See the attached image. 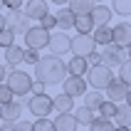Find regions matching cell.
<instances>
[{
    "mask_svg": "<svg viewBox=\"0 0 131 131\" xmlns=\"http://www.w3.org/2000/svg\"><path fill=\"white\" fill-rule=\"evenodd\" d=\"M64 77H67V62L59 54L40 57V62L35 64V79L45 82L47 87H59Z\"/></svg>",
    "mask_w": 131,
    "mask_h": 131,
    "instance_id": "6da1fadb",
    "label": "cell"
},
{
    "mask_svg": "<svg viewBox=\"0 0 131 131\" xmlns=\"http://www.w3.org/2000/svg\"><path fill=\"white\" fill-rule=\"evenodd\" d=\"M84 77H87V84L92 89H106V84H109L111 79H114V69H111L109 64H92L87 69V74H84Z\"/></svg>",
    "mask_w": 131,
    "mask_h": 131,
    "instance_id": "7a4b0ae2",
    "label": "cell"
},
{
    "mask_svg": "<svg viewBox=\"0 0 131 131\" xmlns=\"http://www.w3.org/2000/svg\"><path fill=\"white\" fill-rule=\"evenodd\" d=\"M32 74L22 72V69H13V72L5 77V84L13 89L15 96H22V94H30V89H32Z\"/></svg>",
    "mask_w": 131,
    "mask_h": 131,
    "instance_id": "3957f363",
    "label": "cell"
},
{
    "mask_svg": "<svg viewBox=\"0 0 131 131\" xmlns=\"http://www.w3.org/2000/svg\"><path fill=\"white\" fill-rule=\"evenodd\" d=\"M94 50H96V42H94V37H92V32H77V35L72 37V45H69V52H72V54L87 57V54H92Z\"/></svg>",
    "mask_w": 131,
    "mask_h": 131,
    "instance_id": "277c9868",
    "label": "cell"
},
{
    "mask_svg": "<svg viewBox=\"0 0 131 131\" xmlns=\"http://www.w3.org/2000/svg\"><path fill=\"white\" fill-rule=\"evenodd\" d=\"M50 42V30H45L42 25H32L25 30V47H35V50H45Z\"/></svg>",
    "mask_w": 131,
    "mask_h": 131,
    "instance_id": "5b68a950",
    "label": "cell"
},
{
    "mask_svg": "<svg viewBox=\"0 0 131 131\" xmlns=\"http://www.w3.org/2000/svg\"><path fill=\"white\" fill-rule=\"evenodd\" d=\"M99 54H102V62H104V64H109V67H119V64H121V62H124L126 57H129L126 47H119L116 42L104 45V50L99 52Z\"/></svg>",
    "mask_w": 131,
    "mask_h": 131,
    "instance_id": "8992f818",
    "label": "cell"
},
{
    "mask_svg": "<svg viewBox=\"0 0 131 131\" xmlns=\"http://www.w3.org/2000/svg\"><path fill=\"white\" fill-rule=\"evenodd\" d=\"M27 109L32 111V114H35V116H50L52 111V96L50 94H32L30 96V102H27Z\"/></svg>",
    "mask_w": 131,
    "mask_h": 131,
    "instance_id": "52a82bcc",
    "label": "cell"
},
{
    "mask_svg": "<svg viewBox=\"0 0 131 131\" xmlns=\"http://www.w3.org/2000/svg\"><path fill=\"white\" fill-rule=\"evenodd\" d=\"M69 45H72V37L67 35L64 30H59V32H50V42H47V50L50 54H67L69 52Z\"/></svg>",
    "mask_w": 131,
    "mask_h": 131,
    "instance_id": "ba28073f",
    "label": "cell"
},
{
    "mask_svg": "<svg viewBox=\"0 0 131 131\" xmlns=\"http://www.w3.org/2000/svg\"><path fill=\"white\" fill-rule=\"evenodd\" d=\"M89 89L87 84V77H74V74H67L64 82H62V92L64 94H69L72 99H77V96H82L84 92Z\"/></svg>",
    "mask_w": 131,
    "mask_h": 131,
    "instance_id": "9c48e42d",
    "label": "cell"
},
{
    "mask_svg": "<svg viewBox=\"0 0 131 131\" xmlns=\"http://www.w3.org/2000/svg\"><path fill=\"white\" fill-rule=\"evenodd\" d=\"M5 22H7V27L13 30L15 35H25V30L30 27V25H27V22H30V17L22 13V10H7Z\"/></svg>",
    "mask_w": 131,
    "mask_h": 131,
    "instance_id": "30bf717a",
    "label": "cell"
},
{
    "mask_svg": "<svg viewBox=\"0 0 131 131\" xmlns=\"http://www.w3.org/2000/svg\"><path fill=\"white\" fill-rule=\"evenodd\" d=\"M22 13L27 15L30 20H40L42 15L50 13V3H47V0H27V3L22 5Z\"/></svg>",
    "mask_w": 131,
    "mask_h": 131,
    "instance_id": "8fae6325",
    "label": "cell"
},
{
    "mask_svg": "<svg viewBox=\"0 0 131 131\" xmlns=\"http://www.w3.org/2000/svg\"><path fill=\"white\" fill-rule=\"evenodd\" d=\"M104 92H106V99H111V102H124L126 92H129V84H126L121 77H119V79L114 77V79L106 84V89H104Z\"/></svg>",
    "mask_w": 131,
    "mask_h": 131,
    "instance_id": "7c38bea8",
    "label": "cell"
},
{
    "mask_svg": "<svg viewBox=\"0 0 131 131\" xmlns=\"http://www.w3.org/2000/svg\"><path fill=\"white\" fill-rule=\"evenodd\" d=\"M111 42H116L119 47H129L131 45V22H119L111 27Z\"/></svg>",
    "mask_w": 131,
    "mask_h": 131,
    "instance_id": "4fadbf2b",
    "label": "cell"
},
{
    "mask_svg": "<svg viewBox=\"0 0 131 131\" xmlns=\"http://www.w3.org/2000/svg\"><path fill=\"white\" fill-rule=\"evenodd\" d=\"M22 102H7V104H0V119H5V121H17L22 119Z\"/></svg>",
    "mask_w": 131,
    "mask_h": 131,
    "instance_id": "5bb4252c",
    "label": "cell"
},
{
    "mask_svg": "<svg viewBox=\"0 0 131 131\" xmlns=\"http://www.w3.org/2000/svg\"><path fill=\"white\" fill-rule=\"evenodd\" d=\"M54 121V129L57 131H77L79 129V121L74 116L72 111H64V114H57V119H52Z\"/></svg>",
    "mask_w": 131,
    "mask_h": 131,
    "instance_id": "9a60e30c",
    "label": "cell"
},
{
    "mask_svg": "<svg viewBox=\"0 0 131 131\" xmlns=\"http://www.w3.org/2000/svg\"><path fill=\"white\" fill-rule=\"evenodd\" d=\"M92 20H94V25H109L111 22V17H114V10L111 7H106V5H99L96 3L94 7H92Z\"/></svg>",
    "mask_w": 131,
    "mask_h": 131,
    "instance_id": "2e32d148",
    "label": "cell"
},
{
    "mask_svg": "<svg viewBox=\"0 0 131 131\" xmlns=\"http://www.w3.org/2000/svg\"><path fill=\"white\" fill-rule=\"evenodd\" d=\"M22 57H25V47H20V45H10V47H5V64L7 67H17V64H22Z\"/></svg>",
    "mask_w": 131,
    "mask_h": 131,
    "instance_id": "e0dca14e",
    "label": "cell"
},
{
    "mask_svg": "<svg viewBox=\"0 0 131 131\" xmlns=\"http://www.w3.org/2000/svg\"><path fill=\"white\" fill-rule=\"evenodd\" d=\"M89 69L87 64V57H79V54H74L69 62H67V74H74V77H84Z\"/></svg>",
    "mask_w": 131,
    "mask_h": 131,
    "instance_id": "ac0fdd59",
    "label": "cell"
},
{
    "mask_svg": "<svg viewBox=\"0 0 131 131\" xmlns=\"http://www.w3.org/2000/svg\"><path fill=\"white\" fill-rule=\"evenodd\" d=\"M52 109L57 111V114H64V111H72L74 109V99L64 92H59L57 96H52Z\"/></svg>",
    "mask_w": 131,
    "mask_h": 131,
    "instance_id": "d6986e66",
    "label": "cell"
},
{
    "mask_svg": "<svg viewBox=\"0 0 131 131\" xmlns=\"http://www.w3.org/2000/svg\"><path fill=\"white\" fill-rule=\"evenodd\" d=\"M94 5H96L94 0H67V7H69L74 15H89Z\"/></svg>",
    "mask_w": 131,
    "mask_h": 131,
    "instance_id": "ffe728a7",
    "label": "cell"
},
{
    "mask_svg": "<svg viewBox=\"0 0 131 131\" xmlns=\"http://www.w3.org/2000/svg\"><path fill=\"white\" fill-rule=\"evenodd\" d=\"M114 124H119V126H131V104L119 102L116 116H114Z\"/></svg>",
    "mask_w": 131,
    "mask_h": 131,
    "instance_id": "44dd1931",
    "label": "cell"
},
{
    "mask_svg": "<svg viewBox=\"0 0 131 131\" xmlns=\"http://www.w3.org/2000/svg\"><path fill=\"white\" fill-rule=\"evenodd\" d=\"M82 99H84V104H87L89 109H99V104L104 102V92L102 89H87L84 94H82Z\"/></svg>",
    "mask_w": 131,
    "mask_h": 131,
    "instance_id": "7402d4cb",
    "label": "cell"
},
{
    "mask_svg": "<svg viewBox=\"0 0 131 131\" xmlns=\"http://www.w3.org/2000/svg\"><path fill=\"white\" fill-rule=\"evenodd\" d=\"M54 17H57V27L59 30H72L74 27V17H77V15H74L69 7H62Z\"/></svg>",
    "mask_w": 131,
    "mask_h": 131,
    "instance_id": "603a6c76",
    "label": "cell"
},
{
    "mask_svg": "<svg viewBox=\"0 0 131 131\" xmlns=\"http://www.w3.org/2000/svg\"><path fill=\"white\" fill-rule=\"evenodd\" d=\"M72 114L77 116V121H79V126H89L92 121H94V109H89L87 104H82V106H77V109H72Z\"/></svg>",
    "mask_w": 131,
    "mask_h": 131,
    "instance_id": "cb8c5ba5",
    "label": "cell"
},
{
    "mask_svg": "<svg viewBox=\"0 0 131 131\" xmlns=\"http://www.w3.org/2000/svg\"><path fill=\"white\" fill-rule=\"evenodd\" d=\"M92 37H94L96 45H109L111 42V27H109V25H94Z\"/></svg>",
    "mask_w": 131,
    "mask_h": 131,
    "instance_id": "d4e9b609",
    "label": "cell"
},
{
    "mask_svg": "<svg viewBox=\"0 0 131 131\" xmlns=\"http://www.w3.org/2000/svg\"><path fill=\"white\" fill-rule=\"evenodd\" d=\"M74 30H77V32H92V30H94L92 15H77V17H74Z\"/></svg>",
    "mask_w": 131,
    "mask_h": 131,
    "instance_id": "484cf974",
    "label": "cell"
},
{
    "mask_svg": "<svg viewBox=\"0 0 131 131\" xmlns=\"http://www.w3.org/2000/svg\"><path fill=\"white\" fill-rule=\"evenodd\" d=\"M116 106H119V102L104 99V102L99 104V116H104V119H114V116H116Z\"/></svg>",
    "mask_w": 131,
    "mask_h": 131,
    "instance_id": "4316f807",
    "label": "cell"
},
{
    "mask_svg": "<svg viewBox=\"0 0 131 131\" xmlns=\"http://www.w3.org/2000/svg\"><path fill=\"white\" fill-rule=\"evenodd\" d=\"M114 121H111V119H104V116H99L96 119L94 116V121H92V124H89V129L92 131H114Z\"/></svg>",
    "mask_w": 131,
    "mask_h": 131,
    "instance_id": "83f0119b",
    "label": "cell"
},
{
    "mask_svg": "<svg viewBox=\"0 0 131 131\" xmlns=\"http://www.w3.org/2000/svg\"><path fill=\"white\" fill-rule=\"evenodd\" d=\"M32 131H57L54 121L47 116H37V121H32Z\"/></svg>",
    "mask_w": 131,
    "mask_h": 131,
    "instance_id": "f1b7e54d",
    "label": "cell"
},
{
    "mask_svg": "<svg viewBox=\"0 0 131 131\" xmlns=\"http://www.w3.org/2000/svg\"><path fill=\"white\" fill-rule=\"evenodd\" d=\"M111 5H114L111 10H114L116 15H124V17H126V15H131V0H114Z\"/></svg>",
    "mask_w": 131,
    "mask_h": 131,
    "instance_id": "f546056e",
    "label": "cell"
},
{
    "mask_svg": "<svg viewBox=\"0 0 131 131\" xmlns=\"http://www.w3.org/2000/svg\"><path fill=\"white\" fill-rule=\"evenodd\" d=\"M119 77H121V79L131 87V57H126L124 62L119 64Z\"/></svg>",
    "mask_w": 131,
    "mask_h": 131,
    "instance_id": "4dcf8cb0",
    "label": "cell"
},
{
    "mask_svg": "<svg viewBox=\"0 0 131 131\" xmlns=\"http://www.w3.org/2000/svg\"><path fill=\"white\" fill-rule=\"evenodd\" d=\"M15 37H17V35H15L13 30H10V27L5 25V27L0 30V47H10V45L15 42Z\"/></svg>",
    "mask_w": 131,
    "mask_h": 131,
    "instance_id": "1f68e13d",
    "label": "cell"
},
{
    "mask_svg": "<svg viewBox=\"0 0 131 131\" xmlns=\"http://www.w3.org/2000/svg\"><path fill=\"white\" fill-rule=\"evenodd\" d=\"M22 62H25V64H37V62H40V50H35V47H25V57H22Z\"/></svg>",
    "mask_w": 131,
    "mask_h": 131,
    "instance_id": "d6a6232c",
    "label": "cell"
},
{
    "mask_svg": "<svg viewBox=\"0 0 131 131\" xmlns=\"http://www.w3.org/2000/svg\"><path fill=\"white\" fill-rule=\"evenodd\" d=\"M15 94H13V89L7 87L5 82H0V104H7V102H13Z\"/></svg>",
    "mask_w": 131,
    "mask_h": 131,
    "instance_id": "836d02e7",
    "label": "cell"
},
{
    "mask_svg": "<svg viewBox=\"0 0 131 131\" xmlns=\"http://www.w3.org/2000/svg\"><path fill=\"white\" fill-rule=\"evenodd\" d=\"M40 25H42L45 30H50V32H52V30L57 27V17H54L52 13H47V15H42V17H40Z\"/></svg>",
    "mask_w": 131,
    "mask_h": 131,
    "instance_id": "e575fe53",
    "label": "cell"
},
{
    "mask_svg": "<svg viewBox=\"0 0 131 131\" xmlns=\"http://www.w3.org/2000/svg\"><path fill=\"white\" fill-rule=\"evenodd\" d=\"M13 131H32V121L17 119V121H13Z\"/></svg>",
    "mask_w": 131,
    "mask_h": 131,
    "instance_id": "d590c367",
    "label": "cell"
},
{
    "mask_svg": "<svg viewBox=\"0 0 131 131\" xmlns=\"http://www.w3.org/2000/svg\"><path fill=\"white\" fill-rule=\"evenodd\" d=\"M3 5H5L7 10H20V7L25 5V0H3Z\"/></svg>",
    "mask_w": 131,
    "mask_h": 131,
    "instance_id": "8d00e7d4",
    "label": "cell"
},
{
    "mask_svg": "<svg viewBox=\"0 0 131 131\" xmlns=\"http://www.w3.org/2000/svg\"><path fill=\"white\" fill-rule=\"evenodd\" d=\"M87 64L92 67V64H102V54H99V52H92V54H87Z\"/></svg>",
    "mask_w": 131,
    "mask_h": 131,
    "instance_id": "74e56055",
    "label": "cell"
},
{
    "mask_svg": "<svg viewBox=\"0 0 131 131\" xmlns=\"http://www.w3.org/2000/svg\"><path fill=\"white\" fill-rule=\"evenodd\" d=\"M45 89H47V84H45V82H40V79H35V82H32V89H30V92H32V94H42Z\"/></svg>",
    "mask_w": 131,
    "mask_h": 131,
    "instance_id": "f35d334b",
    "label": "cell"
},
{
    "mask_svg": "<svg viewBox=\"0 0 131 131\" xmlns=\"http://www.w3.org/2000/svg\"><path fill=\"white\" fill-rule=\"evenodd\" d=\"M5 77H7V72H5V64H0V82H5Z\"/></svg>",
    "mask_w": 131,
    "mask_h": 131,
    "instance_id": "ab89813d",
    "label": "cell"
},
{
    "mask_svg": "<svg viewBox=\"0 0 131 131\" xmlns=\"http://www.w3.org/2000/svg\"><path fill=\"white\" fill-rule=\"evenodd\" d=\"M114 131H131V126H119L116 124V126H114Z\"/></svg>",
    "mask_w": 131,
    "mask_h": 131,
    "instance_id": "60d3db41",
    "label": "cell"
},
{
    "mask_svg": "<svg viewBox=\"0 0 131 131\" xmlns=\"http://www.w3.org/2000/svg\"><path fill=\"white\" fill-rule=\"evenodd\" d=\"M124 102H126V104H131V87H129V92H126V96H124Z\"/></svg>",
    "mask_w": 131,
    "mask_h": 131,
    "instance_id": "b9f144b4",
    "label": "cell"
},
{
    "mask_svg": "<svg viewBox=\"0 0 131 131\" xmlns=\"http://www.w3.org/2000/svg\"><path fill=\"white\" fill-rule=\"evenodd\" d=\"M52 5H67V0H50Z\"/></svg>",
    "mask_w": 131,
    "mask_h": 131,
    "instance_id": "7bdbcfd3",
    "label": "cell"
},
{
    "mask_svg": "<svg viewBox=\"0 0 131 131\" xmlns=\"http://www.w3.org/2000/svg\"><path fill=\"white\" fill-rule=\"evenodd\" d=\"M5 25H7V22H5V15H3V13H0V30H3V27H5Z\"/></svg>",
    "mask_w": 131,
    "mask_h": 131,
    "instance_id": "ee69618b",
    "label": "cell"
},
{
    "mask_svg": "<svg viewBox=\"0 0 131 131\" xmlns=\"http://www.w3.org/2000/svg\"><path fill=\"white\" fill-rule=\"evenodd\" d=\"M126 52H129V57H131V45H129V47H126Z\"/></svg>",
    "mask_w": 131,
    "mask_h": 131,
    "instance_id": "f6af8a7d",
    "label": "cell"
},
{
    "mask_svg": "<svg viewBox=\"0 0 131 131\" xmlns=\"http://www.w3.org/2000/svg\"><path fill=\"white\" fill-rule=\"evenodd\" d=\"M94 3H104V0H94Z\"/></svg>",
    "mask_w": 131,
    "mask_h": 131,
    "instance_id": "bcb514c9",
    "label": "cell"
},
{
    "mask_svg": "<svg viewBox=\"0 0 131 131\" xmlns=\"http://www.w3.org/2000/svg\"><path fill=\"white\" fill-rule=\"evenodd\" d=\"M0 5H3V0H0Z\"/></svg>",
    "mask_w": 131,
    "mask_h": 131,
    "instance_id": "7dc6e473",
    "label": "cell"
},
{
    "mask_svg": "<svg viewBox=\"0 0 131 131\" xmlns=\"http://www.w3.org/2000/svg\"><path fill=\"white\" fill-rule=\"evenodd\" d=\"M0 131H3V126H0Z\"/></svg>",
    "mask_w": 131,
    "mask_h": 131,
    "instance_id": "c3c4849f",
    "label": "cell"
}]
</instances>
